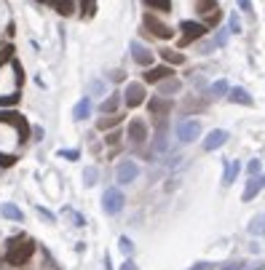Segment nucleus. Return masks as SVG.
Wrapping results in <instances>:
<instances>
[{"label": "nucleus", "instance_id": "1", "mask_svg": "<svg viewBox=\"0 0 265 270\" xmlns=\"http://www.w3.org/2000/svg\"><path fill=\"white\" fill-rule=\"evenodd\" d=\"M32 251H35V244H32V241H19V238H14V241L8 244V251H5V260H8V265L22 268L24 262H30Z\"/></svg>", "mask_w": 265, "mask_h": 270}, {"label": "nucleus", "instance_id": "2", "mask_svg": "<svg viewBox=\"0 0 265 270\" xmlns=\"http://www.w3.org/2000/svg\"><path fill=\"white\" fill-rule=\"evenodd\" d=\"M123 203H126V198H123V193L118 190V187H107V190L102 193V209H105V214H110V217L121 214Z\"/></svg>", "mask_w": 265, "mask_h": 270}, {"label": "nucleus", "instance_id": "3", "mask_svg": "<svg viewBox=\"0 0 265 270\" xmlns=\"http://www.w3.org/2000/svg\"><path fill=\"white\" fill-rule=\"evenodd\" d=\"M201 136V123L199 120H179L177 123V142L179 145H190Z\"/></svg>", "mask_w": 265, "mask_h": 270}, {"label": "nucleus", "instance_id": "4", "mask_svg": "<svg viewBox=\"0 0 265 270\" xmlns=\"http://www.w3.org/2000/svg\"><path fill=\"white\" fill-rule=\"evenodd\" d=\"M123 99H126V105L134 110V107H139L145 99H148V91H145V86H142V83L132 80V83L126 86V96H123Z\"/></svg>", "mask_w": 265, "mask_h": 270}, {"label": "nucleus", "instance_id": "5", "mask_svg": "<svg viewBox=\"0 0 265 270\" xmlns=\"http://www.w3.org/2000/svg\"><path fill=\"white\" fill-rule=\"evenodd\" d=\"M145 139H148V123L142 118H134L129 123V142L134 147H139V145H145Z\"/></svg>", "mask_w": 265, "mask_h": 270}, {"label": "nucleus", "instance_id": "6", "mask_svg": "<svg viewBox=\"0 0 265 270\" xmlns=\"http://www.w3.org/2000/svg\"><path fill=\"white\" fill-rule=\"evenodd\" d=\"M179 32H182V43H190V40H199L206 35V27L201 22H179Z\"/></svg>", "mask_w": 265, "mask_h": 270}, {"label": "nucleus", "instance_id": "7", "mask_svg": "<svg viewBox=\"0 0 265 270\" xmlns=\"http://www.w3.org/2000/svg\"><path fill=\"white\" fill-rule=\"evenodd\" d=\"M225 142H228V131H225V129H214V131H209V134L204 136L201 147H204V153H214L217 147H222Z\"/></svg>", "mask_w": 265, "mask_h": 270}, {"label": "nucleus", "instance_id": "8", "mask_svg": "<svg viewBox=\"0 0 265 270\" xmlns=\"http://www.w3.org/2000/svg\"><path fill=\"white\" fill-rule=\"evenodd\" d=\"M137 177H139L137 163H132V160H121V163H118V182H121V185H132Z\"/></svg>", "mask_w": 265, "mask_h": 270}, {"label": "nucleus", "instance_id": "9", "mask_svg": "<svg viewBox=\"0 0 265 270\" xmlns=\"http://www.w3.org/2000/svg\"><path fill=\"white\" fill-rule=\"evenodd\" d=\"M142 24H145V27H150V32H153V35H158V38H163V40L174 35V30H172V27H166V24H163V22H158V19H155L153 14H145Z\"/></svg>", "mask_w": 265, "mask_h": 270}, {"label": "nucleus", "instance_id": "10", "mask_svg": "<svg viewBox=\"0 0 265 270\" xmlns=\"http://www.w3.org/2000/svg\"><path fill=\"white\" fill-rule=\"evenodd\" d=\"M172 65H158V67H150L148 72H145V80L148 83H163V80L172 78Z\"/></svg>", "mask_w": 265, "mask_h": 270}, {"label": "nucleus", "instance_id": "11", "mask_svg": "<svg viewBox=\"0 0 265 270\" xmlns=\"http://www.w3.org/2000/svg\"><path fill=\"white\" fill-rule=\"evenodd\" d=\"M132 59L137 62V65H142V67H150L155 56H153L150 48H145V45H139V43H132Z\"/></svg>", "mask_w": 265, "mask_h": 270}, {"label": "nucleus", "instance_id": "12", "mask_svg": "<svg viewBox=\"0 0 265 270\" xmlns=\"http://www.w3.org/2000/svg\"><path fill=\"white\" fill-rule=\"evenodd\" d=\"M263 187H265V177H260V174L252 177V180H246V187H244V195H241V198H244V201H252L257 193L263 190Z\"/></svg>", "mask_w": 265, "mask_h": 270}, {"label": "nucleus", "instance_id": "13", "mask_svg": "<svg viewBox=\"0 0 265 270\" xmlns=\"http://www.w3.org/2000/svg\"><path fill=\"white\" fill-rule=\"evenodd\" d=\"M169 112H172V102L169 99H153L150 102V115H155V120H163L169 115Z\"/></svg>", "mask_w": 265, "mask_h": 270}, {"label": "nucleus", "instance_id": "14", "mask_svg": "<svg viewBox=\"0 0 265 270\" xmlns=\"http://www.w3.org/2000/svg\"><path fill=\"white\" fill-rule=\"evenodd\" d=\"M228 99H230V102H236V105H246V107L255 105V99H252V94H249L246 89H230Z\"/></svg>", "mask_w": 265, "mask_h": 270}, {"label": "nucleus", "instance_id": "15", "mask_svg": "<svg viewBox=\"0 0 265 270\" xmlns=\"http://www.w3.org/2000/svg\"><path fill=\"white\" fill-rule=\"evenodd\" d=\"M88 115H91V99L86 96V99H81L75 107H72V118H75V120H86Z\"/></svg>", "mask_w": 265, "mask_h": 270}, {"label": "nucleus", "instance_id": "16", "mask_svg": "<svg viewBox=\"0 0 265 270\" xmlns=\"http://www.w3.org/2000/svg\"><path fill=\"white\" fill-rule=\"evenodd\" d=\"M0 214H3L5 220H14V222H22V220H24L22 209H19V206H14V203H3V206H0Z\"/></svg>", "mask_w": 265, "mask_h": 270}, {"label": "nucleus", "instance_id": "17", "mask_svg": "<svg viewBox=\"0 0 265 270\" xmlns=\"http://www.w3.org/2000/svg\"><path fill=\"white\" fill-rule=\"evenodd\" d=\"M239 169H241L239 163H225V174H222V185H225V187H230V185L236 182V174H239Z\"/></svg>", "mask_w": 265, "mask_h": 270}, {"label": "nucleus", "instance_id": "18", "mask_svg": "<svg viewBox=\"0 0 265 270\" xmlns=\"http://www.w3.org/2000/svg\"><path fill=\"white\" fill-rule=\"evenodd\" d=\"M246 233H249V235H263V233H265V214H257L255 220L249 222Z\"/></svg>", "mask_w": 265, "mask_h": 270}, {"label": "nucleus", "instance_id": "19", "mask_svg": "<svg viewBox=\"0 0 265 270\" xmlns=\"http://www.w3.org/2000/svg\"><path fill=\"white\" fill-rule=\"evenodd\" d=\"M118 105H121V99H118V94H112V96H107L102 105H99V110L107 112V115H112V112H118Z\"/></svg>", "mask_w": 265, "mask_h": 270}, {"label": "nucleus", "instance_id": "20", "mask_svg": "<svg viewBox=\"0 0 265 270\" xmlns=\"http://www.w3.org/2000/svg\"><path fill=\"white\" fill-rule=\"evenodd\" d=\"M174 91H179V83H177L174 78H169V80H163V83H158V94L169 96V94H174Z\"/></svg>", "mask_w": 265, "mask_h": 270}, {"label": "nucleus", "instance_id": "21", "mask_svg": "<svg viewBox=\"0 0 265 270\" xmlns=\"http://www.w3.org/2000/svg\"><path fill=\"white\" fill-rule=\"evenodd\" d=\"M228 94H230L228 80H214L212 83V96H228Z\"/></svg>", "mask_w": 265, "mask_h": 270}, {"label": "nucleus", "instance_id": "22", "mask_svg": "<svg viewBox=\"0 0 265 270\" xmlns=\"http://www.w3.org/2000/svg\"><path fill=\"white\" fill-rule=\"evenodd\" d=\"M161 56L169 62V65H182V62H185V56H182V54H177V51H172V48H163V51H161Z\"/></svg>", "mask_w": 265, "mask_h": 270}, {"label": "nucleus", "instance_id": "23", "mask_svg": "<svg viewBox=\"0 0 265 270\" xmlns=\"http://www.w3.org/2000/svg\"><path fill=\"white\" fill-rule=\"evenodd\" d=\"M145 5H148V8H155V11H163V14L172 11V0H145Z\"/></svg>", "mask_w": 265, "mask_h": 270}, {"label": "nucleus", "instance_id": "24", "mask_svg": "<svg viewBox=\"0 0 265 270\" xmlns=\"http://www.w3.org/2000/svg\"><path fill=\"white\" fill-rule=\"evenodd\" d=\"M97 177H99V171L94 169V166H88L86 171H83V185L86 187H91V185H97Z\"/></svg>", "mask_w": 265, "mask_h": 270}, {"label": "nucleus", "instance_id": "25", "mask_svg": "<svg viewBox=\"0 0 265 270\" xmlns=\"http://www.w3.org/2000/svg\"><path fill=\"white\" fill-rule=\"evenodd\" d=\"M214 8H217V0H196V11L199 14H209Z\"/></svg>", "mask_w": 265, "mask_h": 270}, {"label": "nucleus", "instance_id": "26", "mask_svg": "<svg viewBox=\"0 0 265 270\" xmlns=\"http://www.w3.org/2000/svg\"><path fill=\"white\" fill-rule=\"evenodd\" d=\"M118 123H121V115L115 112V115H110V118H102V120H99V129H110V126H118Z\"/></svg>", "mask_w": 265, "mask_h": 270}, {"label": "nucleus", "instance_id": "27", "mask_svg": "<svg viewBox=\"0 0 265 270\" xmlns=\"http://www.w3.org/2000/svg\"><path fill=\"white\" fill-rule=\"evenodd\" d=\"M260 169H263V163H260L257 158L246 163V174H252V177H257V174H260Z\"/></svg>", "mask_w": 265, "mask_h": 270}, {"label": "nucleus", "instance_id": "28", "mask_svg": "<svg viewBox=\"0 0 265 270\" xmlns=\"http://www.w3.org/2000/svg\"><path fill=\"white\" fill-rule=\"evenodd\" d=\"M62 158H67V160H78L81 158V150H59Z\"/></svg>", "mask_w": 265, "mask_h": 270}, {"label": "nucleus", "instance_id": "29", "mask_svg": "<svg viewBox=\"0 0 265 270\" xmlns=\"http://www.w3.org/2000/svg\"><path fill=\"white\" fill-rule=\"evenodd\" d=\"M118 246H121V251H123V254H129V251H132V241H129L126 235H121V241H118Z\"/></svg>", "mask_w": 265, "mask_h": 270}, {"label": "nucleus", "instance_id": "30", "mask_svg": "<svg viewBox=\"0 0 265 270\" xmlns=\"http://www.w3.org/2000/svg\"><path fill=\"white\" fill-rule=\"evenodd\" d=\"M220 270H244V262H225V265H220Z\"/></svg>", "mask_w": 265, "mask_h": 270}, {"label": "nucleus", "instance_id": "31", "mask_svg": "<svg viewBox=\"0 0 265 270\" xmlns=\"http://www.w3.org/2000/svg\"><path fill=\"white\" fill-rule=\"evenodd\" d=\"M118 139H121V134H118V131H112V134H107V136H105V142H107L110 147H112V145H118Z\"/></svg>", "mask_w": 265, "mask_h": 270}, {"label": "nucleus", "instance_id": "32", "mask_svg": "<svg viewBox=\"0 0 265 270\" xmlns=\"http://www.w3.org/2000/svg\"><path fill=\"white\" fill-rule=\"evenodd\" d=\"M19 102V94H11V96H0V105H14Z\"/></svg>", "mask_w": 265, "mask_h": 270}, {"label": "nucleus", "instance_id": "33", "mask_svg": "<svg viewBox=\"0 0 265 270\" xmlns=\"http://www.w3.org/2000/svg\"><path fill=\"white\" fill-rule=\"evenodd\" d=\"M230 32H241V24H239V16H230Z\"/></svg>", "mask_w": 265, "mask_h": 270}, {"label": "nucleus", "instance_id": "34", "mask_svg": "<svg viewBox=\"0 0 265 270\" xmlns=\"http://www.w3.org/2000/svg\"><path fill=\"white\" fill-rule=\"evenodd\" d=\"M38 214H41L43 220H48V222H54V220H56V217L51 214V211H48V209H41V206H38Z\"/></svg>", "mask_w": 265, "mask_h": 270}, {"label": "nucleus", "instance_id": "35", "mask_svg": "<svg viewBox=\"0 0 265 270\" xmlns=\"http://www.w3.org/2000/svg\"><path fill=\"white\" fill-rule=\"evenodd\" d=\"M214 43H217V45H225V43H228V32H217V38H214Z\"/></svg>", "mask_w": 265, "mask_h": 270}, {"label": "nucleus", "instance_id": "36", "mask_svg": "<svg viewBox=\"0 0 265 270\" xmlns=\"http://www.w3.org/2000/svg\"><path fill=\"white\" fill-rule=\"evenodd\" d=\"M239 8L246 11V14H252V0H239Z\"/></svg>", "mask_w": 265, "mask_h": 270}, {"label": "nucleus", "instance_id": "37", "mask_svg": "<svg viewBox=\"0 0 265 270\" xmlns=\"http://www.w3.org/2000/svg\"><path fill=\"white\" fill-rule=\"evenodd\" d=\"M212 268H214L212 262H196V265L190 268V270H212Z\"/></svg>", "mask_w": 265, "mask_h": 270}, {"label": "nucleus", "instance_id": "38", "mask_svg": "<svg viewBox=\"0 0 265 270\" xmlns=\"http://www.w3.org/2000/svg\"><path fill=\"white\" fill-rule=\"evenodd\" d=\"M121 270H139V268H137V262H134V260H126L121 265Z\"/></svg>", "mask_w": 265, "mask_h": 270}, {"label": "nucleus", "instance_id": "39", "mask_svg": "<svg viewBox=\"0 0 265 270\" xmlns=\"http://www.w3.org/2000/svg\"><path fill=\"white\" fill-rule=\"evenodd\" d=\"M123 78H126V75H123V70H115V72H112V80H115V83H118V80H123Z\"/></svg>", "mask_w": 265, "mask_h": 270}, {"label": "nucleus", "instance_id": "40", "mask_svg": "<svg viewBox=\"0 0 265 270\" xmlns=\"http://www.w3.org/2000/svg\"><path fill=\"white\" fill-rule=\"evenodd\" d=\"M265 265H263V262H252V265L249 268H244V270H263Z\"/></svg>", "mask_w": 265, "mask_h": 270}]
</instances>
